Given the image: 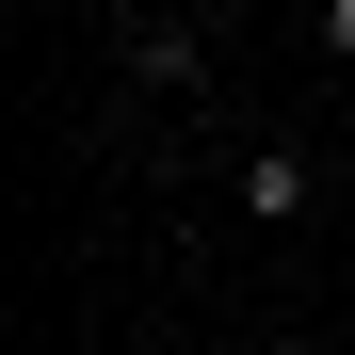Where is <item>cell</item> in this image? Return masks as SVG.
Listing matches in <instances>:
<instances>
[{
	"mask_svg": "<svg viewBox=\"0 0 355 355\" xmlns=\"http://www.w3.org/2000/svg\"><path fill=\"white\" fill-rule=\"evenodd\" d=\"M130 97H162V113H210V33L178 17V0H146V17H130Z\"/></svg>",
	"mask_w": 355,
	"mask_h": 355,
	"instance_id": "obj_1",
	"label": "cell"
},
{
	"mask_svg": "<svg viewBox=\"0 0 355 355\" xmlns=\"http://www.w3.org/2000/svg\"><path fill=\"white\" fill-rule=\"evenodd\" d=\"M307 49H323V65L355 81V0H307Z\"/></svg>",
	"mask_w": 355,
	"mask_h": 355,
	"instance_id": "obj_3",
	"label": "cell"
},
{
	"mask_svg": "<svg viewBox=\"0 0 355 355\" xmlns=\"http://www.w3.org/2000/svg\"><path fill=\"white\" fill-rule=\"evenodd\" d=\"M226 194H243L259 226H307V210H339V162H307V146H243V162H226Z\"/></svg>",
	"mask_w": 355,
	"mask_h": 355,
	"instance_id": "obj_2",
	"label": "cell"
},
{
	"mask_svg": "<svg viewBox=\"0 0 355 355\" xmlns=\"http://www.w3.org/2000/svg\"><path fill=\"white\" fill-rule=\"evenodd\" d=\"M259 355H323V339H259Z\"/></svg>",
	"mask_w": 355,
	"mask_h": 355,
	"instance_id": "obj_4",
	"label": "cell"
}]
</instances>
